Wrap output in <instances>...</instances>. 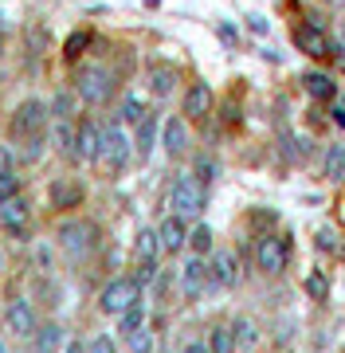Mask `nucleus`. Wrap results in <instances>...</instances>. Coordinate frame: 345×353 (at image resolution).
Segmentation results:
<instances>
[{"mask_svg": "<svg viewBox=\"0 0 345 353\" xmlns=\"http://www.w3.org/2000/svg\"><path fill=\"white\" fill-rule=\"evenodd\" d=\"M114 87H118L114 71L103 67V63H87L75 75V94H79V102H87V106H106V102L114 99Z\"/></svg>", "mask_w": 345, "mask_h": 353, "instance_id": "nucleus-1", "label": "nucleus"}, {"mask_svg": "<svg viewBox=\"0 0 345 353\" xmlns=\"http://www.w3.org/2000/svg\"><path fill=\"white\" fill-rule=\"evenodd\" d=\"M55 240H59V248L71 259H83V255H90L98 248V224L94 220H63L59 232H55Z\"/></svg>", "mask_w": 345, "mask_h": 353, "instance_id": "nucleus-2", "label": "nucleus"}, {"mask_svg": "<svg viewBox=\"0 0 345 353\" xmlns=\"http://www.w3.org/2000/svg\"><path fill=\"white\" fill-rule=\"evenodd\" d=\"M48 126H52V110H48V102L24 99V102L12 110V138H16V141L39 138Z\"/></svg>", "mask_w": 345, "mask_h": 353, "instance_id": "nucleus-3", "label": "nucleus"}, {"mask_svg": "<svg viewBox=\"0 0 345 353\" xmlns=\"http://www.w3.org/2000/svg\"><path fill=\"white\" fill-rule=\"evenodd\" d=\"M138 303H141V283L134 275L129 279H110V283L103 287V294H98V310L110 314V318L126 314L129 306H138Z\"/></svg>", "mask_w": 345, "mask_h": 353, "instance_id": "nucleus-4", "label": "nucleus"}, {"mask_svg": "<svg viewBox=\"0 0 345 353\" xmlns=\"http://www.w3.org/2000/svg\"><path fill=\"white\" fill-rule=\"evenodd\" d=\"M205 201H208V192L205 185L196 181V176H177L173 181V192H169V204H173V216H180V220H192V216H200L205 212Z\"/></svg>", "mask_w": 345, "mask_h": 353, "instance_id": "nucleus-5", "label": "nucleus"}, {"mask_svg": "<svg viewBox=\"0 0 345 353\" xmlns=\"http://www.w3.org/2000/svg\"><path fill=\"white\" fill-rule=\"evenodd\" d=\"M98 161H103L110 173H118V169L129 161V138H126V130H122V122H106L103 126V150H98Z\"/></svg>", "mask_w": 345, "mask_h": 353, "instance_id": "nucleus-6", "label": "nucleus"}, {"mask_svg": "<svg viewBox=\"0 0 345 353\" xmlns=\"http://www.w3.org/2000/svg\"><path fill=\"white\" fill-rule=\"evenodd\" d=\"M157 255H161V240H157L154 228H145L138 232V240H134V259H138V283H149L157 275Z\"/></svg>", "mask_w": 345, "mask_h": 353, "instance_id": "nucleus-7", "label": "nucleus"}, {"mask_svg": "<svg viewBox=\"0 0 345 353\" xmlns=\"http://www.w3.org/2000/svg\"><path fill=\"white\" fill-rule=\"evenodd\" d=\"M286 255H291V243L282 240V236H263L255 243V263L267 275H279L282 267H286Z\"/></svg>", "mask_w": 345, "mask_h": 353, "instance_id": "nucleus-8", "label": "nucleus"}, {"mask_svg": "<svg viewBox=\"0 0 345 353\" xmlns=\"http://www.w3.org/2000/svg\"><path fill=\"white\" fill-rule=\"evenodd\" d=\"M4 326H8V334H16V338H36V330H39L36 306L28 303V299L8 303V310H4Z\"/></svg>", "mask_w": 345, "mask_h": 353, "instance_id": "nucleus-9", "label": "nucleus"}, {"mask_svg": "<svg viewBox=\"0 0 345 353\" xmlns=\"http://www.w3.org/2000/svg\"><path fill=\"white\" fill-rule=\"evenodd\" d=\"M75 145H79V161L94 165L98 161V150H103V126L94 118H83L75 126Z\"/></svg>", "mask_w": 345, "mask_h": 353, "instance_id": "nucleus-10", "label": "nucleus"}, {"mask_svg": "<svg viewBox=\"0 0 345 353\" xmlns=\"http://www.w3.org/2000/svg\"><path fill=\"white\" fill-rule=\"evenodd\" d=\"M157 240H161V252L177 255L189 248V224L180 220V216H169V220H161V228H157Z\"/></svg>", "mask_w": 345, "mask_h": 353, "instance_id": "nucleus-11", "label": "nucleus"}, {"mask_svg": "<svg viewBox=\"0 0 345 353\" xmlns=\"http://www.w3.org/2000/svg\"><path fill=\"white\" fill-rule=\"evenodd\" d=\"M212 279H208V263L200 259V255H192V259H185V267H180V290L189 294V299H200V290L208 287Z\"/></svg>", "mask_w": 345, "mask_h": 353, "instance_id": "nucleus-12", "label": "nucleus"}, {"mask_svg": "<svg viewBox=\"0 0 345 353\" xmlns=\"http://www.w3.org/2000/svg\"><path fill=\"white\" fill-rule=\"evenodd\" d=\"M294 48L302 51V55H310V59H326V55H333L326 32H322V28H310V24L294 32Z\"/></svg>", "mask_w": 345, "mask_h": 353, "instance_id": "nucleus-13", "label": "nucleus"}, {"mask_svg": "<svg viewBox=\"0 0 345 353\" xmlns=\"http://www.w3.org/2000/svg\"><path fill=\"white\" fill-rule=\"evenodd\" d=\"M48 196H52V208L67 212V208H79L87 192H83V185H79V181H71V176H55V185L48 189Z\"/></svg>", "mask_w": 345, "mask_h": 353, "instance_id": "nucleus-14", "label": "nucleus"}, {"mask_svg": "<svg viewBox=\"0 0 345 353\" xmlns=\"http://www.w3.org/2000/svg\"><path fill=\"white\" fill-rule=\"evenodd\" d=\"M28 216H32V212H28V201L20 196V192L0 204V224L8 228L12 236H24V232H28Z\"/></svg>", "mask_w": 345, "mask_h": 353, "instance_id": "nucleus-15", "label": "nucleus"}, {"mask_svg": "<svg viewBox=\"0 0 345 353\" xmlns=\"http://www.w3.org/2000/svg\"><path fill=\"white\" fill-rule=\"evenodd\" d=\"M208 279L220 283V287H236V283H240V259L231 252H216L212 263H208Z\"/></svg>", "mask_w": 345, "mask_h": 353, "instance_id": "nucleus-16", "label": "nucleus"}, {"mask_svg": "<svg viewBox=\"0 0 345 353\" xmlns=\"http://www.w3.org/2000/svg\"><path fill=\"white\" fill-rule=\"evenodd\" d=\"M212 102H216V94H212L208 83H192L189 94H185V114H189L192 122H200V118L212 114Z\"/></svg>", "mask_w": 345, "mask_h": 353, "instance_id": "nucleus-17", "label": "nucleus"}, {"mask_svg": "<svg viewBox=\"0 0 345 353\" xmlns=\"http://www.w3.org/2000/svg\"><path fill=\"white\" fill-rule=\"evenodd\" d=\"M161 145H165L169 157H180V153L189 150V122L185 118H169L165 126H161Z\"/></svg>", "mask_w": 345, "mask_h": 353, "instance_id": "nucleus-18", "label": "nucleus"}, {"mask_svg": "<svg viewBox=\"0 0 345 353\" xmlns=\"http://www.w3.org/2000/svg\"><path fill=\"white\" fill-rule=\"evenodd\" d=\"M145 79H149V90H154L157 99H169V94L177 90V83H180L177 67H169V63H154Z\"/></svg>", "mask_w": 345, "mask_h": 353, "instance_id": "nucleus-19", "label": "nucleus"}, {"mask_svg": "<svg viewBox=\"0 0 345 353\" xmlns=\"http://www.w3.org/2000/svg\"><path fill=\"white\" fill-rule=\"evenodd\" d=\"M52 145L63 153L67 161H79V145H75V122H59L52 118Z\"/></svg>", "mask_w": 345, "mask_h": 353, "instance_id": "nucleus-20", "label": "nucleus"}, {"mask_svg": "<svg viewBox=\"0 0 345 353\" xmlns=\"http://www.w3.org/2000/svg\"><path fill=\"white\" fill-rule=\"evenodd\" d=\"M302 87H306V94H310L314 102H330L333 94H337L333 79H330V75H322V71H306V75H302Z\"/></svg>", "mask_w": 345, "mask_h": 353, "instance_id": "nucleus-21", "label": "nucleus"}, {"mask_svg": "<svg viewBox=\"0 0 345 353\" xmlns=\"http://www.w3.org/2000/svg\"><path fill=\"white\" fill-rule=\"evenodd\" d=\"M48 110H52V118H59V122H75V114H79V94H75V90H59V94L48 102Z\"/></svg>", "mask_w": 345, "mask_h": 353, "instance_id": "nucleus-22", "label": "nucleus"}, {"mask_svg": "<svg viewBox=\"0 0 345 353\" xmlns=\"http://www.w3.org/2000/svg\"><path fill=\"white\" fill-rule=\"evenodd\" d=\"M36 353H59L63 350V326H55V322H48V326L36 330Z\"/></svg>", "mask_w": 345, "mask_h": 353, "instance_id": "nucleus-23", "label": "nucleus"}, {"mask_svg": "<svg viewBox=\"0 0 345 353\" xmlns=\"http://www.w3.org/2000/svg\"><path fill=\"white\" fill-rule=\"evenodd\" d=\"M90 32H83V28H79V32H71V36L63 39V59L67 63H79V59H83V51L90 48Z\"/></svg>", "mask_w": 345, "mask_h": 353, "instance_id": "nucleus-24", "label": "nucleus"}, {"mask_svg": "<svg viewBox=\"0 0 345 353\" xmlns=\"http://www.w3.org/2000/svg\"><path fill=\"white\" fill-rule=\"evenodd\" d=\"M145 118H149V110H145V102L129 94V99L122 102V114H118V122H122V126H141Z\"/></svg>", "mask_w": 345, "mask_h": 353, "instance_id": "nucleus-25", "label": "nucleus"}, {"mask_svg": "<svg viewBox=\"0 0 345 353\" xmlns=\"http://www.w3.org/2000/svg\"><path fill=\"white\" fill-rule=\"evenodd\" d=\"M231 334H236V345H243V350H255L259 345V326L251 322V318H236Z\"/></svg>", "mask_w": 345, "mask_h": 353, "instance_id": "nucleus-26", "label": "nucleus"}, {"mask_svg": "<svg viewBox=\"0 0 345 353\" xmlns=\"http://www.w3.org/2000/svg\"><path fill=\"white\" fill-rule=\"evenodd\" d=\"M326 181H345V145H330V153H326Z\"/></svg>", "mask_w": 345, "mask_h": 353, "instance_id": "nucleus-27", "label": "nucleus"}, {"mask_svg": "<svg viewBox=\"0 0 345 353\" xmlns=\"http://www.w3.org/2000/svg\"><path fill=\"white\" fill-rule=\"evenodd\" d=\"M208 350H212V353H236V334H231V326H216V330H212Z\"/></svg>", "mask_w": 345, "mask_h": 353, "instance_id": "nucleus-28", "label": "nucleus"}, {"mask_svg": "<svg viewBox=\"0 0 345 353\" xmlns=\"http://www.w3.org/2000/svg\"><path fill=\"white\" fill-rule=\"evenodd\" d=\"M154 138H157V118L149 114V118L138 126V157H149V150H154Z\"/></svg>", "mask_w": 345, "mask_h": 353, "instance_id": "nucleus-29", "label": "nucleus"}, {"mask_svg": "<svg viewBox=\"0 0 345 353\" xmlns=\"http://www.w3.org/2000/svg\"><path fill=\"white\" fill-rule=\"evenodd\" d=\"M189 248H192V255H205V252H212V228L208 224H196L189 232Z\"/></svg>", "mask_w": 345, "mask_h": 353, "instance_id": "nucleus-30", "label": "nucleus"}, {"mask_svg": "<svg viewBox=\"0 0 345 353\" xmlns=\"http://www.w3.org/2000/svg\"><path fill=\"white\" fill-rule=\"evenodd\" d=\"M306 294L314 299V303H326V294H330V279H326V271H310L306 275Z\"/></svg>", "mask_w": 345, "mask_h": 353, "instance_id": "nucleus-31", "label": "nucleus"}, {"mask_svg": "<svg viewBox=\"0 0 345 353\" xmlns=\"http://www.w3.org/2000/svg\"><path fill=\"white\" fill-rule=\"evenodd\" d=\"M126 345H129V353H154V334L141 326L134 334H126Z\"/></svg>", "mask_w": 345, "mask_h": 353, "instance_id": "nucleus-32", "label": "nucleus"}, {"mask_svg": "<svg viewBox=\"0 0 345 353\" xmlns=\"http://www.w3.org/2000/svg\"><path fill=\"white\" fill-rule=\"evenodd\" d=\"M141 322H145L141 306H129L126 314H118V330H122V334H134V330H141Z\"/></svg>", "mask_w": 345, "mask_h": 353, "instance_id": "nucleus-33", "label": "nucleus"}, {"mask_svg": "<svg viewBox=\"0 0 345 353\" xmlns=\"http://www.w3.org/2000/svg\"><path fill=\"white\" fill-rule=\"evenodd\" d=\"M16 192H20V176H16V169H12V173L0 176V204L8 201V196H16Z\"/></svg>", "mask_w": 345, "mask_h": 353, "instance_id": "nucleus-34", "label": "nucleus"}, {"mask_svg": "<svg viewBox=\"0 0 345 353\" xmlns=\"http://www.w3.org/2000/svg\"><path fill=\"white\" fill-rule=\"evenodd\" d=\"M212 176H216V161H208V157H200V161H196V181H200V185H208Z\"/></svg>", "mask_w": 345, "mask_h": 353, "instance_id": "nucleus-35", "label": "nucleus"}, {"mask_svg": "<svg viewBox=\"0 0 345 353\" xmlns=\"http://www.w3.org/2000/svg\"><path fill=\"white\" fill-rule=\"evenodd\" d=\"M87 353H118V350H114V341L106 338V334H98V338H90Z\"/></svg>", "mask_w": 345, "mask_h": 353, "instance_id": "nucleus-36", "label": "nucleus"}, {"mask_svg": "<svg viewBox=\"0 0 345 353\" xmlns=\"http://www.w3.org/2000/svg\"><path fill=\"white\" fill-rule=\"evenodd\" d=\"M314 243H318L322 252H337V236H333L330 228H322V232H318V240H314Z\"/></svg>", "mask_w": 345, "mask_h": 353, "instance_id": "nucleus-37", "label": "nucleus"}, {"mask_svg": "<svg viewBox=\"0 0 345 353\" xmlns=\"http://www.w3.org/2000/svg\"><path fill=\"white\" fill-rule=\"evenodd\" d=\"M12 165H16L12 150H8V145H0V176H4V173H12Z\"/></svg>", "mask_w": 345, "mask_h": 353, "instance_id": "nucleus-38", "label": "nucleus"}, {"mask_svg": "<svg viewBox=\"0 0 345 353\" xmlns=\"http://www.w3.org/2000/svg\"><path fill=\"white\" fill-rule=\"evenodd\" d=\"M247 28H251V32H259V36L267 32V24H263V16H251V20H247Z\"/></svg>", "mask_w": 345, "mask_h": 353, "instance_id": "nucleus-39", "label": "nucleus"}, {"mask_svg": "<svg viewBox=\"0 0 345 353\" xmlns=\"http://www.w3.org/2000/svg\"><path fill=\"white\" fill-rule=\"evenodd\" d=\"M185 353H212V350H208L205 341H189V345H185Z\"/></svg>", "mask_w": 345, "mask_h": 353, "instance_id": "nucleus-40", "label": "nucleus"}, {"mask_svg": "<svg viewBox=\"0 0 345 353\" xmlns=\"http://www.w3.org/2000/svg\"><path fill=\"white\" fill-rule=\"evenodd\" d=\"M63 353H87V341H67Z\"/></svg>", "mask_w": 345, "mask_h": 353, "instance_id": "nucleus-41", "label": "nucleus"}, {"mask_svg": "<svg viewBox=\"0 0 345 353\" xmlns=\"http://www.w3.org/2000/svg\"><path fill=\"white\" fill-rule=\"evenodd\" d=\"M333 122H337V126H345V106H333Z\"/></svg>", "mask_w": 345, "mask_h": 353, "instance_id": "nucleus-42", "label": "nucleus"}, {"mask_svg": "<svg viewBox=\"0 0 345 353\" xmlns=\"http://www.w3.org/2000/svg\"><path fill=\"white\" fill-rule=\"evenodd\" d=\"M0 59H4V32H0Z\"/></svg>", "mask_w": 345, "mask_h": 353, "instance_id": "nucleus-43", "label": "nucleus"}, {"mask_svg": "<svg viewBox=\"0 0 345 353\" xmlns=\"http://www.w3.org/2000/svg\"><path fill=\"white\" fill-rule=\"evenodd\" d=\"M326 4H333V8H342V4H345V0H326Z\"/></svg>", "mask_w": 345, "mask_h": 353, "instance_id": "nucleus-44", "label": "nucleus"}, {"mask_svg": "<svg viewBox=\"0 0 345 353\" xmlns=\"http://www.w3.org/2000/svg\"><path fill=\"white\" fill-rule=\"evenodd\" d=\"M0 275H4V252H0Z\"/></svg>", "mask_w": 345, "mask_h": 353, "instance_id": "nucleus-45", "label": "nucleus"}, {"mask_svg": "<svg viewBox=\"0 0 345 353\" xmlns=\"http://www.w3.org/2000/svg\"><path fill=\"white\" fill-rule=\"evenodd\" d=\"M0 353H8V345H4V341H0Z\"/></svg>", "mask_w": 345, "mask_h": 353, "instance_id": "nucleus-46", "label": "nucleus"}]
</instances>
